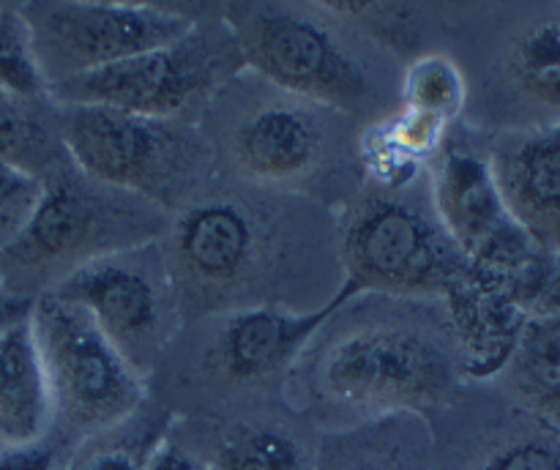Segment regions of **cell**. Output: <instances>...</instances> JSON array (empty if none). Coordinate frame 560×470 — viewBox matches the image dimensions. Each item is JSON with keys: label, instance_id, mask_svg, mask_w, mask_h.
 Masks as SVG:
<instances>
[{"label": "cell", "instance_id": "obj_20", "mask_svg": "<svg viewBox=\"0 0 560 470\" xmlns=\"http://www.w3.org/2000/svg\"><path fill=\"white\" fill-rule=\"evenodd\" d=\"M213 470H310L304 443L282 424H246L230 432L211 459Z\"/></svg>", "mask_w": 560, "mask_h": 470}, {"label": "cell", "instance_id": "obj_25", "mask_svg": "<svg viewBox=\"0 0 560 470\" xmlns=\"http://www.w3.org/2000/svg\"><path fill=\"white\" fill-rule=\"evenodd\" d=\"M74 446L71 440L60 437H47L42 443L20 448L0 446V470H63L66 454Z\"/></svg>", "mask_w": 560, "mask_h": 470}, {"label": "cell", "instance_id": "obj_21", "mask_svg": "<svg viewBox=\"0 0 560 470\" xmlns=\"http://www.w3.org/2000/svg\"><path fill=\"white\" fill-rule=\"evenodd\" d=\"M474 470H560V435L520 410L514 430L492 443Z\"/></svg>", "mask_w": 560, "mask_h": 470}, {"label": "cell", "instance_id": "obj_6", "mask_svg": "<svg viewBox=\"0 0 560 470\" xmlns=\"http://www.w3.org/2000/svg\"><path fill=\"white\" fill-rule=\"evenodd\" d=\"M345 282L364 295L446 301L470 277L468 257L443 227L430 180L364 186L348 202L337 240Z\"/></svg>", "mask_w": 560, "mask_h": 470}, {"label": "cell", "instance_id": "obj_2", "mask_svg": "<svg viewBox=\"0 0 560 470\" xmlns=\"http://www.w3.org/2000/svg\"><path fill=\"white\" fill-rule=\"evenodd\" d=\"M301 200L288 211L279 200L208 186L175 213L162 249L184 320L244 306L290 309L284 287L310 266L306 246L323 249L320 227H306Z\"/></svg>", "mask_w": 560, "mask_h": 470}, {"label": "cell", "instance_id": "obj_11", "mask_svg": "<svg viewBox=\"0 0 560 470\" xmlns=\"http://www.w3.org/2000/svg\"><path fill=\"white\" fill-rule=\"evenodd\" d=\"M82 306L140 377H151L184 328L162 240L113 251L49 290Z\"/></svg>", "mask_w": 560, "mask_h": 470}, {"label": "cell", "instance_id": "obj_13", "mask_svg": "<svg viewBox=\"0 0 560 470\" xmlns=\"http://www.w3.org/2000/svg\"><path fill=\"white\" fill-rule=\"evenodd\" d=\"M361 293L355 284L342 282L317 309H284V306H244V309L208 315L202 344H197L195 377L202 386L252 388L290 377V369L306 344L323 326L355 301Z\"/></svg>", "mask_w": 560, "mask_h": 470}, {"label": "cell", "instance_id": "obj_1", "mask_svg": "<svg viewBox=\"0 0 560 470\" xmlns=\"http://www.w3.org/2000/svg\"><path fill=\"white\" fill-rule=\"evenodd\" d=\"M312 339L304 364L310 399L326 413L370 421L421 413L441 404L465 375L463 344L432 306L399 298V306L345 304Z\"/></svg>", "mask_w": 560, "mask_h": 470}, {"label": "cell", "instance_id": "obj_23", "mask_svg": "<svg viewBox=\"0 0 560 470\" xmlns=\"http://www.w3.org/2000/svg\"><path fill=\"white\" fill-rule=\"evenodd\" d=\"M42 197L44 175L0 158V255L25 233Z\"/></svg>", "mask_w": 560, "mask_h": 470}, {"label": "cell", "instance_id": "obj_19", "mask_svg": "<svg viewBox=\"0 0 560 470\" xmlns=\"http://www.w3.org/2000/svg\"><path fill=\"white\" fill-rule=\"evenodd\" d=\"M399 107L432 115L446 124L463 118L468 107V82L459 69V60L435 49L405 63Z\"/></svg>", "mask_w": 560, "mask_h": 470}, {"label": "cell", "instance_id": "obj_28", "mask_svg": "<svg viewBox=\"0 0 560 470\" xmlns=\"http://www.w3.org/2000/svg\"><path fill=\"white\" fill-rule=\"evenodd\" d=\"M33 301L36 298H20V295H11L5 293V290H0V328H3L5 322L16 320V317L27 315V312L33 309Z\"/></svg>", "mask_w": 560, "mask_h": 470}, {"label": "cell", "instance_id": "obj_5", "mask_svg": "<svg viewBox=\"0 0 560 470\" xmlns=\"http://www.w3.org/2000/svg\"><path fill=\"white\" fill-rule=\"evenodd\" d=\"M170 222L167 211L91 178L69 158L44 175L31 224L0 255V290L38 298L98 257L162 240Z\"/></svg>", "mask_w": 560, "mask_h": 470}, {"label": "cell", "instance_id": "obj_14", "mask_svg": "<svg viewBox=\"0 0 560 470\" xmlns=\"http://www.w3.org/2000/svg\"><path fill=\"white\" fill-rule=\"evenodd\" d=\"M481 148L512 222L539 249L560 255V124L481 134Z\"/></svg>", "mask_w": 560, "mask_h": 470}, {"label": "cell", "instance_id": "obj_15", "mask_svg": "<svg viewBox=\"0 0 560 470\" xmlns=\"http://www.w3.org/2000/svg\"><path fill=\"white\" fill-rule=\"evenodd\" d=\"M52 430V391L27 312L0 328V446H33Z\"/></svg>", "mask_w": 560, "mask_h": 470}, {"label": "cell", "instance_id": "obj_24", "mask_svg": "<svg viewBox=\"0 0 560 470\" xmlns=\"http://www.w3.org/2000/svg\"><path fill=\"white\" fill-rule=\"evenodd\" d=\"M164 426H167V419H159L156 424L142 426L137 437H129V440L102 443L93 451L66 462L63 470H142L153 448L164 440Z\"/></svg>", "mask_w": 560, "mask_h": 470}, {"label": "cell", "instance_id": "obj_22", "mask_svg": "<svg viewBox=\"0 0 560 470\" xmlns=\"http://www.w3.org/2000/svg\"><path fill=\"white\" fill-rule=\"evenodd\" d=\"M0 87L25 102H44L47 85L33 55L31 31L20 5H0Z\"/></svg>", "mask_w": 560, "mask_h": 470}, {"label": "cell", "instance_id": "obj_7", "mask_svg": "<svg viewBox=\"0 0 560 470\" xmlns=\"http://www.w3.org/2000/svg\"><path fill=\"white\" fill-rule=\"evenodd\" d=\"M52 107L71 164L102 184L131 191L170 216L211 186L217 153L197 124L91 104Z\"/></svg>", "mask_w": 560, "mask_h": 470}, {"label": "cell", "instance_id": "obj_26", "mask_svg": "<svg viewBox=\"0 0 560 470\" xmlns=\"http://www.w3.org/2000/svg\"><path fill=\"white\" fill-rule=\"evenodd\" d=\"M142 470H213V468L208 459L200 457V454H195L191 448L180 446V443L170 440V437L164 435V440L153 448Z\"/></svg>", "mask_w": 560, "mask_h": 470}, {"label": "cell", "instance_id": "obj_18", "mask_svg": "<svg viewBox=\"0 0 560 470\" xmlns=\"http://www.w3.org/2000/svg\"><path fill=\"white\" fill-rule=\"evenodd\" d=\"M339 14L348 16L355 27L366 33L375 44H381L388 55L397 60H416L427 55L424 44L432 38L435 25L446 22L441 14H446L448 5H430V3H334Z\"/></svg>", "mask_w": 560, "mask_h": 470}, {"label": "cell", "instance_id": "obj_12", "mask_svg": "<svg viewBox=\"0 0 560 470\" xmlns=\"http://www.w3.org/2000/svg\"><path fill=\"white\" fill-rule=\"evenodd\" d=\"M44 85L124 63L184 38L202 11L189 5L31 0L20 3Z\"/></svg>", "mask_w": 560, "mask_h": 470}, {"label": "cell", "instance_id": "obj_3", "mask_svg": "<svg viewBox=\"0 0 560 470\" xmlns=\"http://www.w3.org/2000/svg\"><path fill=\"white\" fill-rule=\"evenodd\" d=\"M219 20L238 42L252 74L279 91L381 124L399 109L402 69L334 3L228 0Z\"/></svg>", "mask_w": 560, "mask_h": 470}, {"label": "cell", "instance_id": "obj_27", "mask_svg": "<svg viewBox=\"0 0 560 470\" xmlns=\"http://www.w3.org/2000/svg\"><path fill=\"white\" fill-rule=\"evenodd\" d=\"M530 315L560 317V255L552 257L550 277H547V284L539 298H536V304L530 306Z\"/></svg>", "mask_w": 560, "mask_h": 470}, {"label": "cell", "instance_id": "obj_8", "mask_svg": "<svg viewBox=\"0 0 560 470\" xmlns=\"http://www.w3.org/2000/svg\"><path fill=\"white\" fill-rule=\"evenodd\" d=\"M470 47L465 126L479 134L550 129L560 124V3L487 9Z\"/></svg>", "mask_w": 560, "mask_h": 470}, {"label": "cell", "instance_id": "obj_10", "mask_svg": "<svg viewBox=\"0 0 560 470\" xmlns=\"http://www.w3.org/2000/svg\"><path fill=\"white\" fill-rule=\"evenodd\" d=\"M47 366L55 426L71 443L115 430L145 402V377L131 369L82 306L42 293L31 309Z\"/></svg>", "mask_w": 560, "mask_h": 470}, {"label": "cell", "instance_id": "obj_16", "mask_svg": "<svg viewBox=\"0 0 560 470\" xmlns=\"http://www.w3.org/2000/svg\"><path fill=\"white\" fill-rule=\"evenodd\" d=\"M495 380L523 413L560 435V317L528 315Z\"/></svg>", "mask_w": 560, "mask_h": 470}, {"label": "cell", "instance_id": "obj_17", "mask_svg": "<svg viewBox=\"0 0 560 470\" xmlns=\"http://www.w3.org/2000/svg\"><path fill=\"white\" fill-rule=\"evenodd\" d=\"M44 102H25L0 87V158L20 164L36 175H49L69 162L52 115H44Z\"/></svg>", "mask_w": 560, "mask_h": 470}, {"label": "cell", "instance_id": "obj_29", "mask_svg": "<svg viewBox=\"0 0 560 470\" xmlns=\"http://www.w3.org/2000/svg\"><path fill=\"white\" fill-rule=\"evenodd\" d=\"M342 470H394V468H388L386 462H370V459H364V462H353Z\"/></svg>", "mask_w": 560, "mask_h": 470}, {"label": "cell", "instance_id": "obj_9", "mask_svg": "<svg viewBox=\"0 0 560 470\" xmlns=\"http://www.w3.org/2000/svg\"><path fill=\"white\" fill-rule=\"evenodd\" d=\"M244 71V55L230 27L219 20V5H202L197 25L178 42L58 82L47 87V98L58 107L91 104L195 124Z\"/></svg>", "mask_w": 560, "mask_h": 470}, {"label": "cell", "instance_id": "obj_4", "mask_svg": "<svg viewBox=\"0 0 560 470\" xmlns=\"http://www.w3.org/2000/svg\"><path fill=\"white\" fill-rule=\"evenodd\" d=\"M252 77L249 87L230 82L208 107L200 129L213 153L228 156L249 186L306 200H326L331 189L342 195L350 156L359 158V142L348 137L353 120Z\"/></svg>", "mask_w": 560, "mask_h": 470}]
</instances>
